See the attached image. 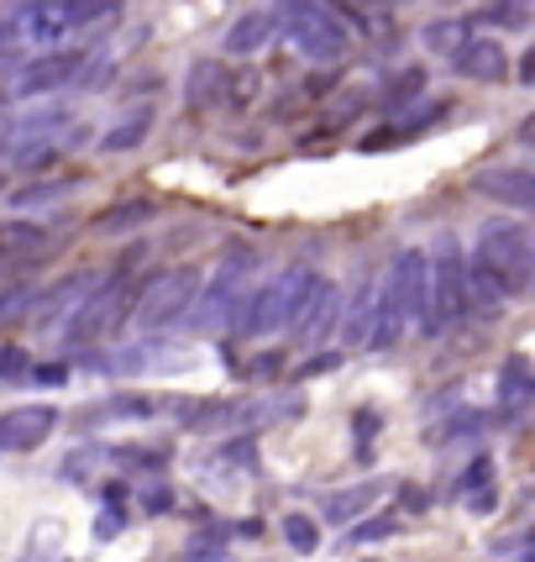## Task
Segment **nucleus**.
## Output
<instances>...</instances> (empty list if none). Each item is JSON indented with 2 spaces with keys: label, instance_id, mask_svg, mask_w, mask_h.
Wrapping results in <instances>:
<instances>
[{
  "label": "nucleus",
  "instance_id": "1",
  "mask_svg": "<svg viewBox=\"0 0 535 562\" xmlns=\"http://www.w3.org/2000/svg\"><path fill=\"white\" fill-rule=\"evenodd\" d=\"M420 311H425V252H399L389 273L373 284V321H367L363 342L373 352L399 347V337L410 331V321H420Z\"/></svg>",
  "mask_w": 535,
  "mask_h": 562
},
{
  "label": "nucleus",
  "instance_id": "2",
  "mask_svg": "<svg viewBox=\"0 0 535 562\" xmlns=\"http://www.w3.org/2000/svg\"><path fill=\"white\" fill-rule=\"evenodd\" d=\"M64 37H73L64 0H22L0 11V64H26L37 53L64 48Z\"/></svg>",
  "mask_w": 535,
  "mask_h": 562
},
{
  "label": "nucleus",
  "instance_id": "3",
  "mask_svg": "<svg viewBox=\"0 0 535 562\" xmlns=\"http://www.w3.org/2000/svg\"><path fill=\"white\" fill-rule=\"evenodd\" d=\"M273 26L284 32V43H289L305 64H341V58L352 53L346 26H341L320 0H278V5H273Z\"/></svg>",
  "mask_w": 535,
  "mask_h": 562
},
{
  "label": "nucleus",
  "instance_id": "4",
  "mask_svg": "<svg viewBox=\"0 0 535 562\" xmlns=\"http://www.w3.org/2000/svg\"><path fill=\"white\" fill-rule=\"evenodd\" d=\"M64 137H73V111L64 100H48V105H32L0 126V158L11 169H37L43 158L64 147Z\"/></svg>",
  "mask_w": 535,
  "mask_h": 562
},
{
  "label": "nucleus",
  "instance_id": "5",
  "mask_svg": "<svg viewBox=\"0 0 535 562\" xmlns=\"http://www.w3.org/2000/svg\"><path fill=\"white\" fill-rule=\"evenodd\" d=\"M316 284V269H284L278 279H268L263 290H252L247 300H237V331L242 337H273V331H289L294 316H299V305H305V294Z\"/></svg>",
  "mask_w": 535,
  "mask_h": 562
},
{
  "label": "nucleus",
  "instance_id": "6",
  "mask_svg": "<svg viewBox=\"0 0 535 562\" xmlns=\"http://www.w3.org/2000/svg\"><path fill=\"white\" fill-rule=\"evenodd\" d=\"M463 311H467L463 247H457V237H436V247L425 252V311H420V331L441 337Z\"/></svg>",
  "mask_w": 535,
  "mask_h": 562
},
{
  "label": "nucleus",
  "instance_id": "7",
  "mask_svg": "<svg viewBox=\"0 0 535 562\" xmlns=\"http://www.w3.org/2000/svg\"><path fill=\"white\" fill-rule=\"evenodd\" d=\"M132 263H137V258H126L122 273H116L111 284H95V290L73 305L69 326H64V337H69L73 347H90V342H100V337H111V331L132 316V305H137V284L126 279V273H132Z\"/></svg>",
  "mask_w": 535,
  "mask_h": 562
},
{
  "label": "nucleus",
  "instance_id": "8",
  "mask_svg": "<svg viewBox=\"0 0 535 562\" xmlns=\"http://www.w3.org/2000/svg\"><path fill=\"white\" fill-rule=\"evenodd\" d=\"M478 252L488 258V269L504 279V290L525 294L535 279V243H531V226L525 221H488L478 232Z\"/></svg>",
  "mask_w": 535,
  "mask_h": 562
},
{
  "label": "nucleus",
  "instance_id": "9",
  "mask_svg": "<svg viewBox=\"0 0 535 562\" xmlns=\"http://www.w3.org/2000/svg\"><path fill=\"white\" fill-rule=\"evenodd\" d=\"M252 273H258V252H252V247H231V252L216 263L210 284H200V294H195V331H216V326H226V316L237 311L242 284L252 279Z\"/></svg>",
  "mask_w": 535,
  "mask_h": 562
},
{
  "label": "nucleus",
  "instance_id": "10",
  "mask_svg": "<svg viewBox=\"0 0 535 562\" xmlns=\"http://www.w3.org/2000/svg\"><path fill=\"white\" fill-rule=\"evenodd\" d=\"M195 294H200V269L158 273L147 290H137V321H143L147 331H163V326H173V321L190 316Z\"/></svg>",
  "mask_w": 535,
  "mask_h": 562
},
{
  "label": "nucleus",
  "instance_id": "11",
  "mask_svg": "<svg viewBox=\"0 0 535 562\" xmlns=\"http://www.w3.org/2000/svg\"><path fill=\"white\" fill-rule=\"evenodd\" d=\"M90 69V53L84 48H48L37 53V58H26L22 69L11 74V95H53V90H69L79 74Z\"/></svg>",
  "mask_w": 535,
  "mask_h": 562
},
{
  "label": "nucleus",
  "instance_id": "12",
  "mask_svg": "<svg viewBox=\"0 0 535 562\" xmlns=\"http://www.w3.org/2000/svg\"><path fill=\"white\" fill-rule=\"evenodd\" d=\"M337 326H341V290L331 284V279H320L316 273V284H310V294H305V305H299V316H294L289 331L305 347H320Z\"/></svg>",
  "mask_w": 535,
  "mask_h": 562
},
{
  "label": "nucleus",
  "instance_id": "13",
  "mask_svg": "<svg viewBox=\"0 0 535 562\" xmlns=\"http://www.w3.org/2000/svg\"><path fill=\"white\" fill-rule=\"evenodd\" d=\"M58 426L53 405H16V411H0V452H32L43 447Z\"/></svg>",
  "mask_w": 535,
  "mask_h": 562
},
{
  "label": "nucleus",
  "instance_id": "14",
  "mask_svg": "<svg viewBox=\"0 0 535 562\" xmlns=\"http://www.w3.org/2000/svg\"><path fill=\"white\" fill-rule=\"evenodd\" d=\"M478 195H488L493 205H510V211H531L535 173L531 169H488L483 179H478Z\"/></svg>",
  "mask_w": 535,
  "mask_h": 562
},
{
  "label": "nucleus",
  "instance_id": "15",
  "mask_svg": "<svg viewBox=\"0 0 535 562\" xmlns=\"http://www.w3.org/2000/svg\"><path fill=\"white\" fill-rule=\"evenodd\" d=\"M273 37H278L273 11H242V16L231 22V32H226L220 53H231V58H258V53H263Z\"/></svg>",
  "mask_w": 535,
  "mask_h": 562
},
{
  "label": "nucleus",
  "instance_id": "16",
  "mask_svg": "<svg viewBox=\"0 0 535 562\" xmlns=\"http://www.w3.org/2000/svg\"><path fill=\"white\" fill-rule=\"evenodd\" d=\"M452 69L463 74V79H478V85H493V79H504L510 69V58L504 48L493 43V37H467V48L452 58Z\"/></svg>",
  "mask_w": 535,
  "mask_h": 562
},
{
  "label": "nucleus",
  "instance_id": "17",
  "mask_svg": "<svg viewBox=\"0 0 535 562\" xmlns=\"http://www.w3.org/2000/svg\"><path fill=\"white\" fill-rule=\"evenodd\" d=\"M53 247V232L43 221H0V263H22Z\"/></svg>",
  "mask_w": 535,
  "mask_h": 562
},
{
  "label": "nucleus",
  "instance_id": "18",
  "mask_svg": "<svg viewBox=\"0 0 535 562\" xmlns=\"http://www.w3.org/2000/svg\"><path fill=\"white\" fill-rule=\"evenodd\" d=\"M463 273H467V305H478V311H499L510 290H504V279L488 269V258L473 247V258H463Z\"/></svg>",
  "mask_w": 535,
  "mask_h": 562
},
{
  "label": "nucleus",
  "instance_id": "19",
  "mask_svg": "<svg viewBox=\"0 0 535 562\" xmlns=\"http://www.w3.org/2000/svg\"><path fill=\"white\" fill-rule=\"evenodd\" d=\"M378 494H384V484H352V490H337V494H326L320 515H326L331 526H352L357 515H367L373 505H378Z\"/></svg>",
  "mask_w": 535,
  "mask_h": 562
},
{
  "label": "nucleus",
  "instance_id": "20",
  "mask_svg": "<svg viewBox=\"0 0 535 562\" xmlns=\"http://www.w3.org/2000/svg\"><path fill=\"white\" fill-rule=\"evenodd\" d=\"M467 37H473V26H467L463 16H441V22H425V32H420L425 53H436V58H457V53L467 48Z\"/></svg>",
  "mask_w": 535,
  "mask_h": 562
},
{
  "label": "nucleus",
  "instance_id": "21",
  "mask_svg": "<svg viewBox=\"0 0 535 562\" xmlns=\"http://www.w3.org/2000/svg\"><path fill=\"white\" fill-rule=\"evenodd\" d=\"M152 132V111H132L126 122H111V132L100 137V153H132V147H143V137Z\"/></svg>",
  "mask_w": 535,
  "mask_h": 562
},
{
  "label": "nucleus",
  "instance_id": "22",
  "mask_svg": "<svg viewBox=\"0 0 535 562\" xmlns=\"http://www.w3.org/2000/svg\"><path fill=\"white\" fill-rule=\"evenodd\" d=\"M147 221H158V205L152 200H122V205H111V211H100L95 226L100 232H137Z\"/></svg>",
  "mask_w": 535,
  "mask_h": 562
},
{
  "label": "nucleus",
  "instance_id": "23",
  "mask_svg": "<svg viewBox=\"0 0 535 562\" xmlns=\"http://www.w3.org/2000/svg\"><path fill=\"white\" fill-rule=\"evenodd\" d=\"M220 90H226V74H220L216 58L195 64V69H190V79H184V100H190V105H216Z\"/></svg>",
  "mask_w": 535,
  "mask_h": 562
},
{
  "label": "nucleus",
  "instance_id": "24",
  "mask_svg": "<svg viewBox=\"0 0 535 562\" xmlns=\"http://www.w3.org/2000/svg\"><path fill=\"white\" fill-rule=\"evenodd\" d=\"M90 290H95V279H84V273H79V279H64L58 290L43 294V305H37V321L58 316V311H73V305H79V300H84Z\"/></svg>",
  "mask_w": 535,
  "mask_h": 562
},
{
  "label": "nucleus",
  "instance_id": "25",
  "mask_svg": "<svg viewBox=\"0 0 535 562\" xmlns=\"http://www.w3.org/2000/svg\"><path fill=\"white\" fill-rule=\"evenodd\" d=\"M158 416V400H143V394H111L90 420H147Z\"/></svg>",
  "mask_w": 535,
  "mask_h": 562
},
{
  "label": "nucleus",
  "instance_id": "26",
  "mask_svg": "<svg viewBox=\"0 0 535 562\" xmlns=\"http://www.w3.org/2000/svg\"><path fill=\"white\" fill-rule=\"evenodd\" d=\"M531 390H535V384H531V363L514 352L510 363H504V379H499V400H504L510 411H520V405L531 400Z\"/></svg>",
  "mask_w": 535,
  "mask_h": 562
},
{
  "label": "nucleus",
  "instance_id": "27",
  "mask_svg": "<svg viewBox=\"0 0 535 562\" xmlns=\"http://www.w3.org/2000/svg\"><path fill=\"white\" fill-rule=\"evenodd\" d=\"M367 321H373V284H357L352 305H346V326H341V342L357 347L367 337Z\"/></svg>",
  "mask_w": 535,
  "mask_h": 562
},
{
  "label": "nucleus",
  "instance_id": "28",
  "mask_svg": "<svg viewBox=\"0 0 535 562\" xmlns=\"http://www.w3.org/2000/svg\"><path fill=\"white\" fill-rule=\"evenodd\" d=\"M478 22L510 26V32H525V26H531V0H488L483 11H478Z\"/></svg>",
  "mask_w": 535,
  "mask_h": 562
},
{
  "label": "nucleus",
  "instance_id": "29",
  "mask_svg": "<svg viewBox=\"0 0 535 562\" xmlns=\"http://www.w3.org/2000/svg\"><path fill=\"white\" fill-rule=\"evenodd\" d=\"M64 11H69V26H73V32H84V26L105 22L111 11H122V0H64Z\"/></svg>",
  "mask_w": 535,
  "mask_h": 562
},
{
  "label": "nucleus",
  "instance_id": "30",
  "mask_svg": "<svg viewBox=\"0 0 535 562\" xmlns=\"http://www.w3.org/2000/svg\"><path fill=\"white\" fill-rule=\"evenodd\" d=\"M111 463L122 468H163L169 463V441H147V447H116Z\"/></svg>",
  "mask_w": 535,
  "mask_h": 562
},
{
  "label": "nucleus",
  "instance_id": "31",
  "mask_svg": "<svg viewBox=\"0 0 535 562\" xmlns=\"http://www.w3.org/2000/svg\"><path fill=\"white\" fill-rule=\"evenodd\" d=\"M284 541H289L299 558H310L320 547V526L310 520V515H284Z\"/></svg>",
  "mask_w": 535,
  "mask_h": 562
},
{
  "label": "nucleus",
  "instance_id": "32",
  "mask_svg": "<svg viewBox=\"0 0 535 562\" xmlns=\"http://www.w3.org/2000/svg\"><path fill=\"white\" fill-rule=\"evenodd\" d=\"M100 463H111V452H105V447H79V452L64 458L58 473H64V479H90V468H100Z\"/></svg>",
  "mask_w": 535,
  "mask_h": 562
},
{
  "label": "nucleus",
  "instance_id": "33",
  "mask_svg": "<svg viewBox=\"0 0 535 562\" xmlns=\"http://www.w3.org/2000/svg\"><path fill=\"white\" fill-rule=\"evenodd\" d=\"M420 90H425V69H405V74H394L389 79L384 100H389V105H405V100H414Z\"/></svg>",
  "mask_w": 535,
  "mask_h": 562
},
{
  "label": "nucleus",
  "instance_id": "34",
  "mask_svg": "<svg viewBox=\"0 0 535 562\" xmlns=\"http://www.w3.org/2000/svg\"><path fill=\"white\" fill-rule=\"evenodd\" d=\"M399 531V520L394 515H373V520H352V541L367 547V541H389Z\"/></svg>",
  "mask_w": 535,
  "mask_h": 562
},
{
  "label": "nucleus",
  "instance_id": "35",
  "mask_svg": "<svg viewBox=\"0 0 535 562\" xmlns=\"http://www.w3.org/2000/svg\"><path fill=\"white\" fill-rule=\"evenodd\" d=\"M216 463H231V468H242V473H258V447H252V437H237V441H226V447H220Z\"/></svg>",
  "mask_w": 535,
  "mask_h": 562
},
{
  "label": "nucleus",
  "instance_id": "36",
  "mask_svg": "<svg viewBox=\"0 0 535 562\" xmlns=\"http://www.w3.org/2000/svg\"><path fill=\"white\" fill-rule=\"evenodd\" d=\"M122 531H126V510H122V499H111L95 515V541H111V537H122Z\"/></svg>",
  "mask_w": 535,
  "mask_h": 562
},
{
  "label": "nucleus",
  "instance_id": "37",
  "mask_svg": "<svg viewBox=\"0 0 535 562\" xmlns=\"http://www.w3.org/2000/svg\"><path fill=\"white\" fill-rule=\"evenodd\" d=\"M26 373H32V358H26L22 347H0V379L16 384V379H26Z\"/></svg>",
  "mask_w": 535,
  "mask_h": 562
},
{
  "label": "nucleus",
  "instance_id": "38",
  "mask_svg": "<svg viewBox=\"0 0 535 562\" xmlns=\"http://www.w3.org/2000/svg\"><path fill=\"white\" fill-rule=\"evenodd\" d=\"M69 195V184H32V190H16L11 195V205H48V200Z\"/></svg>",
  "mask_w": 535,
  "mask_h": 562
},
{
  "label": "nucleus",
  "instance_id": "39",
  "mask_svg": "<svg viewBox=\"0 0 535 562\" xmlns=\"http://www.w3.org/2000/svg\"><path fill=\"white\" fill-rule=\"evenodd\" d=\"M184 562H231V547L226 541H195Z\"/></svg>",
  "mask_w": 535,
  "mask_h": 562
},
{
  "label": "nucleus",
  "instance_id": "40",
  "mask_svg": "<svg viewBox=\"0 0 535 562\" xmlns=\"http://www.w3.org/2000/svg\"><path fill=\"white\" fill-rule=\"evenodd\" d=\"M483 484H493V458H478V463L463 473V484H457V490L467 494V490H483Z\"/></svg>",
  "mask_w": 535,
  "mask_h": 562
},
{
  "label": "nucleus",
  "instance_id": "41",
  "mask_svg": "<svg viewBox=\"0 0 535 562\" xmlns=\"http://www.w3.org/2000/svg\"><path fill=\"white\" fill-rule=\"evenodd\" d=\"M493 505H499V490H493V484H483V490H467V510H473V515H488Z\"/></svg>",
  "mask_w": 535,
  "mask_h": 562
},
{
  "label": "nucleus",
  "instance_id": "42",
  "mask_svg": "<svg viewBox=\"0 0 535 562\" xmlns=\"http://www.w3.org/2000/svg\"><path fill=\"white\" fill-rule=\"evenodd\" d=\"M143 505H147V515L173 510V490H163V484H158V490H147V494H143Z\"/></svg>",
  "mask_w": 535,
  "mask_h": 562
},
{
  "label": "nucleus",
  "instance_id": "43",
  "mask_svg": "<svg viewBox=\"0 0 535 562\" xmlns=\"http://www.w3.org/2000/svg\"><path fill=\"white\" fill-rule=\"evenodd\" d=\"M483 426V416H457V420H446V437H473Z\"/></svg>",
  "mask_w": 535,
  "mask_h": 562
},
{
  "label": "nucleus",
  "instance_id": "44",
  "mask_svg": "<svg viewBox=\"0 0 535 562\" xmlns=\"http://www.w3.org/2000/svg\"><path fill=\"white\" fill-rule=\"evenodd\" d=\"M26 379H37V384H64L69 379V368H58V363H48V368H32Z\"/></svg>",
  "mask_w": 535,
  "mask_h": 562
},
{
  "label": "nucleus",
  "instance_id": "45",
  "mask_svg": "<svg viewBox=\"0 0 535 562\" xmlns=\"http://www.w3.org/2000/svg\"><path fill=\"white\" fill-rule=\"evenodd\" d=\"M337 363H341L337 352H316V358H310V363L299 368V373H305V379H310V373H331V368H337Z\"/></svg>",
  "mask_w": 535,
  "mask_h": 562
},
{
  "label": "nucleus",
  "instance_id": "46",
  "mask_svg": "<svg viewBox=\"0 0 535 562\" xmlns=\"http://www.w3.org/2000/svg\"><path fill=\"white\" fill-rule=\"evenodd\" d=\"M373 431H378V416H357V437L373 441Z\"/></svg>",
  "mask_w": 535,
  "mask_h": 562
},
{
  "label": "nucleus",
  "instance_id": "47",
  "mask_svg": "<svg viewBox=\"0 0 535 562\" xmlns=\"http://www.w3.org/2000/svg\"><path fill=\"white\" fill-rule=\"evenodd\" d=\"M399 499H405V510H425V494H420V490H405Z\"/></svg>",
  "mask_w": 535,
  "mask_h": 562
},
{
  "label": "nucleus",
  "instance_id": "48",
  "mask_svg": "<svg viewBox=\"0 0 535 562\" xmlns=\"http://www.w3.org/2000/svg\"><path fill=\"white\" fill-rule=\"evenodd\" d=\"M278 363H284V358H278V352H268V358H258V373H278Z\"/></svg>",
  "mask_w": 535,
  "mask_h": 562
}]
</instances>
